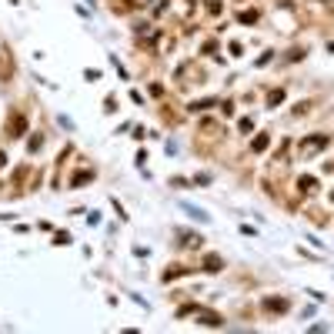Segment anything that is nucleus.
<instances>
[{
    "instance_id": "obj_1",
    "label": "nucleus",
    "mask_w": 334,
    "mask_h": 334,
    "mask_svg": "<svg viewBox=\"0 0 334 334\" xmlns=\"http://www.w3.org/2000/svg\"><path fill=\"white\" fill-rule=\"evenodd\" d=\"M0 164H3V157H0Z\"/></svg>"
}]
</instances>
